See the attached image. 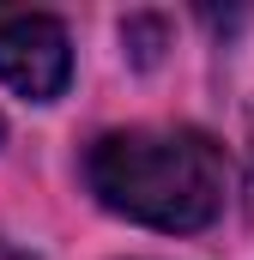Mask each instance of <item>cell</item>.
I'll return each instance as SVG.
<instances>
[{
    "mask_svg": "<svg viewBox=\"0 0 254 260\" xmlns=\"http://www.w3.org/2000/svg\"><path fill=\"white\" fill-rule=\"evenodd\" d=\"M0 79L24 103H55L73 79V37L55 12L0 6Z\"/></svg>",
    "mask_w": 254,
    "mask_h": 260,
    "instance_id": "cell-2",
    "label": "cell"
},
{
    "mask_svg": "<svg viewBox=\"0 0 254 260\" xmlns=\"http://www.w3.org/2000/svg\"><path fill=\"white\" fill-rule=\"evenodd\" d=\"M85 188L103 212L127 224L194 236L224 212L230 164L224 145L200 127H115L85 151Z\"/></svg>",
    "mask_w": 254,
    "mask_h": 260,
    "instance_id": "cell-1",
    "label": "cell"
},
{
    "mask_svg": "<svg viewBox=\"0 0 254 260\" xmlns=\"http://www.w3.org/2000/svg\"><path fill=\"white\" fill-rule=\"evenodd\" d=\"M0 145H6V121H0Z\"/></svg>",
    "mask_w": 254,
    "mask_h": 260,
    "instance_id": "cell-3",
    "label": "cell"
}]
</instances>
